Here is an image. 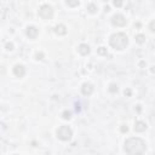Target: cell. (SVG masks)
I'll list each match as a JSON object with an SVG mask.
<instances>
[{"mask_svg":"<svg viewBox=\"0 0 155 155\" xmlns=\"http://www.w3.org/2000/svg\"><path fill=\"white\" fill-rule=\"evenodd\" d=\"M97 52H98V55H101V56H107V55H108L107 49H106V47H103V46H101V47L97 50Z\"/></svg>","mask_w":155,"mask_h":155,"instance_id":"obj_16","label":"cell"},{"mask_svg":"<svg viewBox=\"0 0 155 155\" xmlns=\"http://www.w3.org/2000/svg\"><path fill=\"white\" fill-rule=\"evenodd\" d=\"M39 16L44 19H50L53 16V9L52 6H50L49 4H44L41 5L39 9Z\"/></svg>","mask_w":155,"mask_h":155,"instance_id":"obj_4","label":"cell"},{"mask_svg":"<svg viewBox=\"0 0 155 155\" xmlns=\"http://www.w3.org/2000/svg\"><path fill=\"white\" fill-rule=\"evenodd\" d=\"M5 47H6L7 51H11V50H13V44H12V43H7Z\"/></svg>","mask_w":155,"mask_h":155,"instance_id":"obj_19","label":"cell"},{"mask_svg":"<svg viewBox=\"0 0 155 155\" xmlns=\"http://www.w3.org/2000/svg\"><path fill=\"white\" fill-rule=\"evenodd\" d=\"M94 85L91 84V82H85V84H82L81 86V92L84 96H90L92 95V92H94Z\"/></svg>","mask_w":155,"mask_h":155,"instance_id":"obj_6","label":"cell"},{"mask_svg":"<svg viewBox=\"0 0 155 155\" xmlns=\"http://www.w3.org/2000/svg\"><path fill=\"white\" fill-rule=\"evenodd\" d=\"M112 23H113V25H115V27H124V25L127 23V21L124 15L116 13L112 17Z\"/></svg>","mask_w":155,"mask_h":155,"instance_id":"obj_5","label":"cell"},{"mask_svg":"<svg viewBox=\"0 0 155 155\" xmlns=\"http://www.w3.org/2000/svg\"><path fill=\"white\" fill-rule=\"evenodd\" d=\"M75 109H76V112H80V104L79 103H75Z\"/></svg>","mask_w":155,"mask_h":155,"instance_id":"obj_24","label":"cell"},{"mask_svg":"<svg viewBox=\"0 0 155 155\" xmlns=\"http://www.w3.org/2000/svg\"><path fill=\"white\" fill-rule=\"evenodd\" d=\"M78 51H79V53L82 55V56H87L90 52H91V49L90 46L87 44H80L79 47H78Z\"/></svg>","mask_w":155,"mask_h":155,"instance_id":"obj_9","label":"cell"},{"mask_svg":"<svg viewBox=\"0 0 155 155\" xmlns=\"http://www.w3.org/2000/svg\"><path fill=\"white\" fill-rule=\"evenodd\" d=\"M43 57H44V53L43 52H38L37 53V58L38 59H43Z\"/></svg>","mask_w":155,"mask_h":155,"instance_id":"obj_23","label":"cell"},{"mask_svg":"<svg viewBox=\"0 0 155 155\" xmlns=\"http://www.w3.org/2000/svg\"><path fill=\"white\" fill-rule=\"evenodd\" d=\"M56 135H57L58 139H61V141H63V142H67V141H70L71 137H73V131H71V128L69 126L63 125L57 130Z\"/></svg>","mask_w":155,"mask_h":155,"instance_id":"obj_3","label":"cell"},{"mask_svg":"<svg viewBox=\"0 0 155 155\" xmlns=\"http://www.w3.org/2000/svg\"><path fill=\"white\" fill-rule=\"evenodd\" d=\"M13 74L17 78H23L25 75V68L22 64H16L13 67Z\"/></svg>","mask_w":155,"mask_h":155,"instance_id":"obj_8","label":"cell"},{"mask_svg":"<svg viewBox=\"0 0 155 155\" xmlns=\"http://www.w3.org/2000/svg\"><path fill=\"white\" fill-rule=\"evenodd\" d=\"M149 29H150L153 33H155V21H152V22L149 23Z\"/></svg>","mask_w":155,"mask_h":155,"instance_id":"obj_18","label":"cell"},{"mask_svg":"<svg viewBox=\"0 0 155 155\" xmlns=\"http://www.w3.org/2000/svg\"><path fill=\"white\" fill-rule=\"evenodd\" d=\"M150 70H152V73H153V74H155V65L152 67V69H150Z\"/></svg>","mask_w":155,"mask_h":155,"instance_id":"obj_25","label":"cell"},{"mask_svg":"<svg viewBox=\"0 0 155 155\" xmlns=\"http://www.w3.org/2000/svg\"><path fill=\"white\" fill-rule=\"evenodd\" d=\"M62 118L64 119V120H70L71 118V113L69 110H64L63 113H62Z\"/></svg>","mask_w":155,"mask_h":155,"instance_id":"obj_14","label":"cell"},{"mask_svg":"<svg viewBox=\"0 0 155 155\" xmlns=\"http://www.w3.org/2000/svg\"><path fill=\"white\" fill-rule=\"evenodd\" d=\"M108 90H109V92H112V94H116V92H118V85L116 84H110L109 85V89H108Z\"/></svg>","mask_w":155,"mask_h":155,"instance_id":"obj_15","label":"cell"},{"mask_svg":"<svg viewBox=\"0 0 155 155\" xmlns=\"http://www.w3.org/2000/svg\"><path fill=\"white\" fill-rule=\"evenodd\" d=\"M135 39H136V43L139 44V45L146 43V35H143V34H137Z\"/></svg>","mask_w":155,"mask_h":155,"instance_id":"obj_12","label":"cell"},{"mask_svg":"<svg viewBox=\"0 0 155 155\" xmlns=\"http://www.w3.org/2000/svg\"><path fill=\"white\" fill-rule=\"evenodd\" d=\"M55 33L57 35H65L67 34V27L64 24H57L55 27Z\"/></svg>","mask_w":155,"mask_h":155,"instance_id":"obj_11","label":"cell"},{"mask_svg":"<svg viewBox=\"0 0 155 155\" xmlns=\"http://www.w3.org/2000/svg\"><path fill=\"white\" fill-rule=\"evenodd\" d=\"M15 155H18V154H15Z\"/></svg>","mask_w":155,"mask_h":155,"instance_id":"obj_26","label":"cell"},{"mask_svg":"<svg viewBox=\"0 0 155 155\" xmlns=\"http://www.w3.org/2000/svg\"><path fill=\"white\" fill-rule=\"evenodd\" d=\"M113 4H114V6H116V7H120L121 5H122V1H116V0H115V1L113 3Z\"/></svg>","mask_w":155,"mask_h":155,"instance_id":"obj_22","label":"cell"},{"mask_svg":"<svg viewBox=\"0 0 155 155\" xmlns=\"http://www.w3.org/2000/svg\"><path fill=\"white\" fill-rule=\"evenodd\" d=\"M124 94H125V96H126V97H130V96L132 95V91H131L130 89H126V90H125V92H124Z\"/></svg>","mask_w":155,"mask_h":155,"instance_id":"obj_21","label":"cell"},{"mask_svg":"<svg viewBox=\"0 0 155 155\" xmlns=\"http://www.w3.org/2000/svg\"><path fill=\"white\" fill-rule=\"evenodd\" d=\"M147 130V124L144 121H136L135 124V131L136 132H144Z\"/></svg>","mask_w":155,"mask_h":155,"instance_id":"obj_10","label":"cell"},{"mask_svg":"<svg viewBox=\"0 0 155 155\" xmlns=\"http://www.w3.org/2000/svg\"><path fill=\"white\" fill-rule=\"evenodd\" d=\"M79 1L78 0H75V1H65V5H68V6L70 7H75V6H79Z\"/></svg>","mask_w":155,"mask_h":155,"instance_id":"obj_17","label":"cell"},{"mask_svg":"<svg viewBox=\"0 0 155 155\" xmlns=\"http://www.w3.org/2000/svg\"><path fill=\"white\" fill-rule=\"evenodd\" d=\"M120 131H121L122 133H126V132L128 131V127H127L126 125H122V126L120 127Z\"/></svg>","mask_w":155,"mask_h":155,"instance_id":"obj_20","label":"cell"},{"mask_svg":"<svg viewBox=\"0 0 155 155\" xmlns=\"http://www.w3.org/2000/svg\"><path fill=\"white\" fill-rule=\"evenodd\" d=\"M109 44L115 50H124L128 45V38L125 33H115L110 37Z\"/></svg>","mask_w":155,"mask_h":155,"instance_id":"obj_2","label":"cell"},{"mask_svg":"<svg viewBox=\"0 0 155 155\" xmlns=\"http://www.w3.org/2000/svg\"><path fill=\"white\" fill-rule=\"evenodd\" d=\"M25 33H27V37L29 39H35L38 37V33L39 30L37 27H34V25H29V27H27V30H25Z\"/></svg>","mask_w":155,"mask_h":155,"instance_id":"obj_7","label":"cell"},{"mask_svg":"<svg viewBox=\"0 0 155 155\" xmlns=\"http://www.w3.org/2000/svg\"><path fill=\"white\" fill-rule=\"evenodd\" d=\"M124 150L127 155H143L147 150V146L142 138L131 137L126 139Z\"/></svg>","mask_w":155,"mask_h":155,"instance_id":"obj_1","label":"cell"},{"mask_svg":"<svg viewBox=\"0 0 155 155\" xmlns=\"http://www.w3.org/2000/svg\"><path fill=\"white\" fill-rule=\"evenodd\" d=\"M87 11H89L90 13H96L97 12V6L94 3H91V4L87 5Z\"/></svg>","mask_w":155,"mask_h":155,"instance_id":"obj_13","label":"cell"}]
</instances>
